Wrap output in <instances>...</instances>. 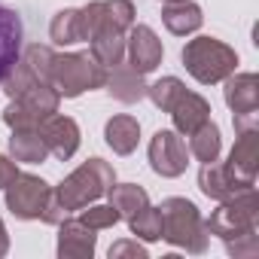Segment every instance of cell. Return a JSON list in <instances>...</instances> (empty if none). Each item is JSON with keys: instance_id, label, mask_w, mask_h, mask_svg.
Here are the masks:
<instances>
[{"instance_id": "6da1fadb", "label": "cell", "mask_w": 259, "mask_h": 259, "mask_svg": "<svg viewBox=\"0 0 259 259\" xmlns=\"http://www.w3.org/2000/svg\"><path fill=\"white\" fill-rule=\"evenodd\" d=\"M25 46V22L16 10L0 4V79H7L22 58Z\"/></svg>"}]
</instances>
